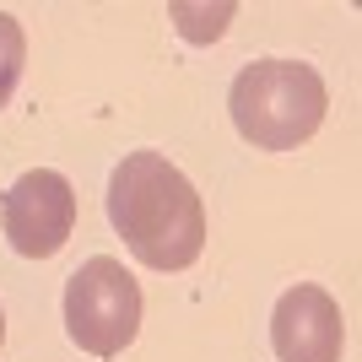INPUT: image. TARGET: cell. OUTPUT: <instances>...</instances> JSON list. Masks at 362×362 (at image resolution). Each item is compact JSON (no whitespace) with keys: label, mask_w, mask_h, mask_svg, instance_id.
Here are the masks:
<instances>
[{"label":"cell","mask_w":362,"mask_h":362,"mask_svg":"<svg viewBox=\"0 0 362 362\" xmlns=\"http://www.w3.org/2000/svg\"><path fill=\"white\" fill-rule=\"evenodd\" d=\"M0 227L22 259H49L60 255L76 227V189L54 168H33L0 195Z\"/></svg>","instance_id":"obj_4"},{"label":"cell","mask_w":362,"mask_h":362,"mask_svg":"<svg viewBox=\"0 0 362 362\" xmlns=\"http://www.w3.org/2000/svg\"><path fill=\"white\" fill-rule=\"evenodd\" d=\"M0 341H6V314H0Z\"/></svg>","instance_id":"obj_7"},{"label":"cell","mask_w":362,"mask_h":362,"mask_svg":"<svg viewBox=\"0 0 362 362\" xmlns=\"http://www.w3.org/2000/svg\"><path fill=\"white\" fill-rule=\"evenodd\" d=\"M108 222L151 271H189L206 249V206L163 151H130L108 173Z\"/></svg>","instance_id":"obj_1"},{"label":"cell","mask_w":362,"mask_h":362,"mask_svg":"<svg viewBox=\"0 0 362 362\" xmlns=\"http://www.w3.org/2000/svg\"><path fill=\"white\" fill-rule=\"evenodd\" d=\"M271 346L281 362H341V351H346L341 303L314 281L287 287L271 308Z\"/></svg>","instance_id":"obj_5"},{"label":"cell","mask_w":362,"mask_h":362,"mask_svg":"<svg viewBox=\"0 0 362 362\" xmlns=\"http://www.w3.org/2000/svg\"><path fill=\"white\" fill-rule=\"evenodd\" d=\"M22 65H28V38H22V22L11 11H0V108L11 103L16 81H22Z\"/></svg>","instance_id":"obj_6"},{"label":"cell","mask_w":362,"mask_h":362,"mask_svg":"<svg viewBox=\"0 0 362 362\" xmlns=\"http://www.w3.org/2000/svg\"><path fill=\"white\" fill-rule=\"evenodd\" d=\"M141 330V287L119 259L92 255L65 281V335L92 357H119Z\"/></svg>","instance_id":"obj_3"},{"label":"cell","mask_w":362,"mask_h":362,"mask_svg":"<svg viewBox=\"0 0 362 362\" xmlns=\"http://www.w3.org/2000/svg\"><path fill=\"white\" fill-rule=\"evenodd\" d=\"M227 108L238 136L259 151H298L325 124L330 92L314 65L303 60H255L227 87Z\"/></svg>","instance_id":"obj_2"}]
</instances>
